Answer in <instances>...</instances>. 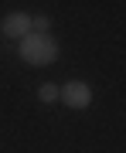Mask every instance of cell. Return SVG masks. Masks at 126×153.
I'll list each match as a JSON object with an SVG mask.
<instances>
[{
	"label": "cell",
	"instance_id": "cell-1",
	"mask_svg": "<svg viewBox=\"0 0 126 153\" xmlns=\"http://www.w3.org/2000/svg\"><path fill=\"white\" fill-rule=\"evenodd\" d=\"M21 58L28 65H51L58 58V41L51 34H28L21 41Z\"/></svg>",
	"mask_w": 126,
	"mask_h": 153
},
{
	"label": "cell",
	"instance_id": "cell-2",
	"mask_svg": "<svg viewBox=\"0 0 126 153\" xmlns=\"http://www.w3.org/2000/svg\"><path fill=\"white\" fill-rule=\"evenodd\" d=\"M58 99L68 109H89V105H92V88L85 82H68V85L58 88Z\"/></svg>",
	"mask_w": 126,
	"mask_h": 153
},
{
	"label": "cell",
	"instance_id": "cell-3",
	"mask_svg": "<svg viewBox=\"0 0 126 153\" xmlns=\"http://www.w3.org/2000/svg\"><path fill=\"white\" fill-rule=\"evenodd\" d=\"M0 31H4V38H10V41L21 44V41L31 34V17H28V14H7L4 24H0Z\"/></svg>",
	"mask_w": 126,
	"mask_h": 153
},
{
	"label": "cell",
	"instance_id": "cell-4",
	"mask_svg": "<svg viewBox=\"0 0 126 153\" xmlns=\"http://www.w3.org/2000/svg\"><path fill=\"white\" fill-rule=\"evenodd\" d=\"M51 31V21L44 14H38V17H31V34H48Z\"/></svg>",
	"mask_w": 126,
	"mask_h": 153
},
{
	"label": "cell",
	"instance_id": "cell-5",
	"mask_svg": "<svg viewBox=\"0 0 126 153\" xmlns=\"http://www.w3.org/2000/svg\"><path fill=\"white\" fill-rule=\"evenodd\" d=\"M38 99H41V102H55V99H58V85H51V82L38 85Z\"/></svg>",
	"mask_w": 126,
	"mask_h": 153
}]
</instances>
